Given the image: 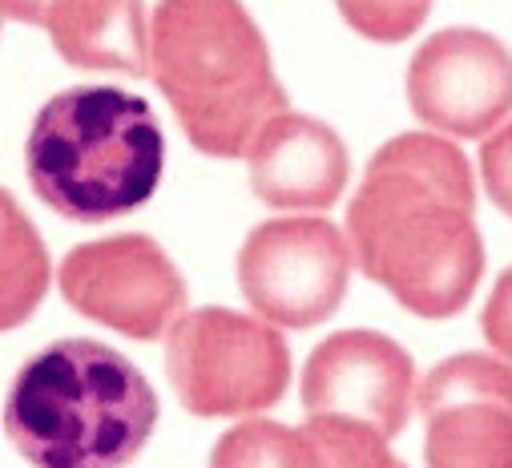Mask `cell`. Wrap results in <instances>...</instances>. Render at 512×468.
<instances>
[{
    "label": "cell",
    "instance_id": "7c38bea8",
    "mask_svg": "<svg viewBox=\"0 0 512 468\" xmlns=\"http://www.w3.org/2000/svg\"><path fill=\"white\" fill-rule=\"evenodd\" d=\"M9 17L41 25L57 53L77 69L150 73V13L142 5H97V0H57V5H5Z\"/></svg>",
    "mask_w": 512,
    "mask_h": 468
},
{
    "label": "cell",
    "instance_id": "8992f818",
    "mask_svg": "<svg viewBox=\"0 0 512 468\" xmlns=\"http://www.w3.org/2000/svg\"><path fill=\"white\" fill-rule=\"evenodd\" d=\"M351 263V243L335 222L315 214L271 218L246 234L238 287L263 319L279 327H315L339 311Z\"/></svg>",
    "mask_w": 512,
    "mask_h": 468
},
{
    "label": "cell",
    "instance_id": "30bf717a",
    "mask_svg": "<svg viewBox=\"0 0 512 468\" xmlns=\"http://www.w3.org/2000/svg\"><path fill=\"white\" fill-rule=\"evenodd\" d=\"M416 364L379 331H339L323 339L303 372L307 416L363 420L383 436H400L412 416Z\"/></svg>",
    "mask_w": 512,
    "mask_h": 468
},
{
    "label": "cell",
    "instance_id": "52a82bcc",
    "mask_svg": "<svg viewBox=\"0 0 512 468\" xmlns=\"http://www.w3.org/2000/svg\"><path fill=\"white\" fill-rule=\"evenodd\" d=\"M65 303L130 339H158L186 311V283L170 255L146 234L73 247L57 271Z\"/></svg>",
    "mask_w": 512,
    "mask_h": 468
},
{
    "label": "cell",
    "instance_id": "2e32d148",
    "mask_svg": "<svg viewBox=\"0 0 512 468\" xmlns=\"http://www.w3.org/2000/svg\"><path fill=\"white\" fill-rule=\"evenodd\" d=\"M339 17L371 41H404L424 25L428 5H359L351 0V5H339Z\"/></svg>",
    "mask_w": 512,
    "mask_h": 468
},
{
    "label": "cell",
    "instance_id": "5b68a950",
    "mask_svg": "<svg viewBox=\"0 0 512 468\" xmlns=\"http://www.w3.org/2000/svg\"><path fill=\"white\" fill-rule=\"evenodd\" d=\"M166 376L190 416H250L283 400L291 351L275 323L202 307L170 327Z\"/></svg>",
    "mask_w": 512,
    "mask_h": 468
},
{
    "label": "cell",
    "instance_id": "7a4b0ae2",
    "mask_svg": "<svg viewBox=\"0 0 512 468\" xmlns=\"http://www.w3.org/2000/svg\"><path fill=\"white\" fill-rule=\"evenodd\" d=\"M150 77L194 150L210 158H246L254 138L287 113L271 49L234 0L158 5L150 17Z\"/></svg>",
    "mask_w": 512,
    "mask_h": 468
},
{
    "label": "cell",
    "instance_id": "9c48e42d",
    "mask_svg": "<svg viewBox=\"0 0 512 468\" xmlns=\"http://www.w3.org/2000/svg\"><path fill=\"white\" fill-rule=\"evenodd\" d=\"M408 101L424 126L452 138H480L512 109V53L480 29L428 37L408 65Z\"/></svg>",
    "mask_w": 512,
    "mask_h": 468
},
{
    "label": "cell",
    "instance_id": "3957f363",
    "mask_svg": "<svg viewBox=\"0 0 512 468\" xmlns=\"http://www.w3.org/2000/svg\"><path fill=\"white\" fill-rule=\"evenodd\" d=\"M150 380L97 339L53 343L17 372L5 432L33 468H125L154 436Z\"/></svg>",
    "mask_w": 512,
    "mask_h": 468
},
{
    "label": "cell",
    "instance_id": "277c9868",
    "mask_svg": "<svg viewBox=\"0 0 512 468\" xmlns=\"http://www.w3.org/2000/svg\"><path fill=\"white\" fill-rule=\"evenodd\" d=\"M25 166L33 194L61 218L109 222L154 198L166 138L150 101L113 85H77L37 113Z\"/></svg>",
    "mask_w": 512,
    "mask_h": 468
},
{
    "label": "cell",
    "instance_id": "ba28073f",
    "mask_svg": "<svg viewBox=\"0 0 512 468\" xmlns=\"http://www.w3.org/2000/svg\"><path fill=\"white\" fill-rule=\"evenodd\" d=\"M428 468H512V364L484 351L436 364L416 396Z\"/></svg>",
    "mask_w": 512,
    "mask_h": 468
},
{
    "label": "cell",
    "instance_id": "8fae6325",
    "mask_svg": "<svg viewBox=\"0 0 512 468\" xmlns=\"http://www.w3.org/2000/svg\"><path fill=\"white\" fill-rule=\"evenodd\" d=\"M250 190L275 210H331L347 186L343 138L307 113H279L246 150Z\"/></svg>",
    "mask_w": 512,
    "mask_h": 468
},
{
    "label": "cell",
    "instance_id": "5bb4252c",
    "mask_svg": "<svg viewBox=\"0 0 512 468\" xmlns=\"http://www.w3.org/2000/svg\"><path fill=\"white\" fill-rule=\"evenodd\" d=\"M210 468H323V460L307 428L242 420L214 444Z\"/></svg>",
    "mask_w": 512,
    "mask_h": 468
},
{
    "label": "cell",
    "instance_id": "6da1fadb",
    "mask_svg": "<svg viewBox=\"0 0 512 468\" xmlns=\"http://www.w3.org/2000/svg\"><path fill=\"white\" fill-rule=\"evenodd\" d=\"M347 243L359 271L412 315H460L484 275L468 158L436 134L392 138L347 206Z\"/></svg>",
    "mask_w": 512,
    "mask_h": 468
},
{
    "label": "cell",
    "instance_id": "4fadbf2b",
    "mask_svg": "<svg viewBox=\"0 0 512 468\" xmlns=\"http://www.w3.org/2000/svg\"><path fill=\"white\" fill-rule=\"evenodd\" d=\"M49 255L41 234L17 210L13 194H0V327H21L49 291Z\"/></svg>",
    "mask_w": 512,
    "mask_h": 468
},
{
    "label": "cell",
    "instance_id": "e0dca14e",
    "mask_svg": "<svg viewBox=\"0 0 512 468\" xmlns=\"http://www.w3.org/2000/svg\"><path fill=\"white\" fill-rule=\"evenodd\" d=\"M480 178L488 186V198L512 218V122L484 142V150H480Z\"/></svg>",
    "mask_w": 512,
    "mask_h": 468
},
{
    "label": "cell",
    "instance_id": "ac0fdd59",
    "mask_svg": "<svg viewBox=\"0 0 512 468\" xmlns=\"http://www.w3.org/2000/svg\"><path fill=\"white\" fill-rule=\"evenodd\" d=\"M484 339L496 347V356L512 364V267L496 279L488 307H484Z\"/></svg>",
    "mask_w": 512,
    "mask_h": 468
},
{
    "label": "cell",
    "instance_id": "9a60e30c",
    "mask_svg": "<svg viewBox=\"0 0 512 468\" xmlns=\"http://www.w3.org/2000/svg\"><path fill=\"white\" fill-rule=\"evenodd\" d=\"M319 448L323 468H408L392 448L388 436L363 420L347 416H307L303 424Z\"/></svg>",
    "mask_w": 512,
    "mask_h": 468
}]
</instances>
